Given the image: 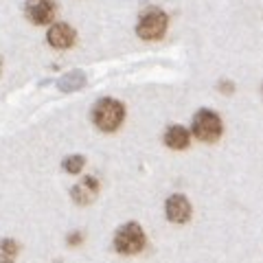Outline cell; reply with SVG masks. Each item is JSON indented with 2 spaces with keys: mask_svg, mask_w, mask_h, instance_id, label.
<instances>
[{
  "mask_svg": "<svg viewBox=\"0 0 263 263\" xmlns=\"http://www.w3.org/2000/svg\"><path fill=\"white\" fill-rule=\"evenodd\" d=\"M97 195H99V180L95 176H86L79 184L72 186V191H70L72 202L79 204V206H88V204H92L97 200Z\"/></svg>",
  "mask_w": 263,
  "mask_h": 263,
  "instance_id": "ba28073f",
  "label": "cell"
},
{
  "mask_svg": "<svg viewBox=\"0 0 263 263\" xmlns=\"http://www.w3.org/2000/svg\"><path fill=\"white\" fill-rule=\"evenodd\" d=\"M167 27H169V18L167 13L158 7H149L141 13L138 18V24H136V35L141 40H147V42H156L160 40L164 33H167Z\"/></svg>",
  "mask_w": 263,
  "mask_h": 263,
  "instance_id": "7a4b0ae2",
  "label": "cell"
},
{
  "mask_svg": "<svg viewBox=\"0 0 263 263\" xmlns=\"http://www.w3.org/2000/svg\"><path fill=\"white\" fill-rule=\"evenodd\" d=\"M18 254H20V243L15 239L0 241V263H15Z\"/></svg>",
  "mask_w": 263,
  "mask_h": 263,
  "instance_id": "8fae6325",
  "label": "cell"
},
{
  "mask_svg": "<svg viewBox=\"0 0 263 263\" xmlns=\"http://www.w3.org/2000/svg\"><path fill=\"white\" fill-rule=\"evenodd\" d=\"M189 143H191V134H189V129L182 127V125H169L167 132H164V145L169 147V149H186Z\"/></svg>",
  "mask_w": 263,
  "mask_h": 263,
  "instance_id": "9c48e42d",
  "label": "cell"
},
{
  "mask_svg": "<svg viewBox=\"0 0 263 263\" xmlns=\"http://www.w3.org/2000/svg\"><path fill=\"white\" fill-rule=\"evenodd\" d=\"M191 202L186 200L184 195H171L167 204H164V215H167V219L171 221V224H186L189 219H191Z\"/></svg>",
  "mask_w": 263,
  "mask_h": 263,
  "instance_id": "52a82bcc",
  "label": "cell"
},
{
  "mask_svg": "<svg viewBox=\"0 0 263 263\" xmlns=\"http://www.w3.org/2000/svg\"><path fill=\"white\" fill-rule=\"evenodd\" d=\"M0 75H3V57H0Z\"/></svg>",
  "mask_w": 263,
  "mask_h": 263,
  "instance_id": "5bb4252c",
  "label": "cell"
},
{
  "mask_svg": "<svg viewBox=\"0 0 263 263\" xmlns=\"http://www.w3.org/2000/svg\"><path fill=\"white\" fill-rule=\"evenodd\" d=\"M46 42L51 44L57 51H66V48L75 46L77 42V31L66 22H51L48 27V33H46Z\"/></svg>",
  "mask_w": 263,
  "mask_h": 263,
  "instance_id": "8992f818",
  "label": "cell"
},
{
  "mask_svg": "<svg viewBox=\"0 0 263 263\" xmlns=\"http://www.w3.org/2000/svg\"><path fill=\"white\" fill-rule=\"evenodd\" d=\"M224 132L221 119L213 110H200L193 117V136L202 143H215Z\"/></svg>",
  "mask_w": 263,
  "mask_h": 263,
  "instance_id": "277c9868",
  "label": "cell"
},
{
  "mask_svg": "<svg viewBox=\"0 0 263 263\" xmlns=\"http://www.w3.org/2000/svg\"><path fill=\"white\" fill-rule=\"evenodd\" d=\"M86 86V75L81 70H70L57 81V88L62 92H75V90H81Z\"/></svg>",
  "mask_w": 263,
  "mask_h": 263,
  "instance_id": "30bf717a",
  "label": "cell"
},
{
  "mask_svg": "<svg viewBox=\"0 0 263 263\" xmlns=\"http://www.w3.org/2000/svg\"><path fill=\"white\" fill-rule=\"evenodd\" d=\"M62 167H64L66 174L77 176V174H81V171H84V167H86V158H84V156H81V154H75V156H66L64 162H62Z\"/></svg>",
  "mask_w": 263,
  "mask_h": 263,
  "instance_id": "7c38bea8",
  "label": "cell"
},
{
  "mask_svg": "<svg viewBox=\"0 0 263 263\" xmlns=\"http://www.w3.org/2000/svg\"><path fill=\"white\" fill-rule=\"evenodd\" d=\"M24 15H27V20L31 24L44 27V24H51L55 20L57 5H55V0H27Z\"/></svg>",
  "mask_w": 263,
  "mask_h": 263,
  "instance_id": "5b68a950",
  "label": "cell"
},
{
  "mask_svg": "<svg viewBox=\"0 0 263 263\" xmlns=\"http://www.w3.org/2000/svg\"><path fill=\"white\" fill-rule=\"evenodd\" d=\"M66 241H68V246H81V241H84V233H81V230H75V233H70L68 237H66Z\"/></svg>",
  "mask_w": 263,
  "mask_h": 263,
  "instance_id": "4fadbf2b",
  "label": "cell"
},
{
  "mask_svg": "<svg viewBox=\"0 0 263 263\" xmlns=\"http://www.w3.org/2000/svg\"><path fill=\"white\" fill-rule=\"evenodd\" d=\"M147 243V237L143 233L141 224H136V221H127V224H123L117 235H114V250L119 254H138Z\"/></svg>",
  "mask_w": 263,
  "mask_h": 263,
  "instance_id": "3957f363",
  "label": "cell"
},
{
  "mask_svg": "<svg viewBox=\"0 0 263 263\" xmlns=\"http://www.w3.org/2000/svg\"><path fill=\"white\" fill-rule=\"evenodd\" d=\"M92 121L101 132H108V134L117 132L123 125V121H125V105L112 97L99 99L92 110Z\"/></svg>",
  "mask_w": 263,
  "mask_h": 263,
  "instance_id": "6da1fadb",
  "label": "cell"
}]
</instances>
